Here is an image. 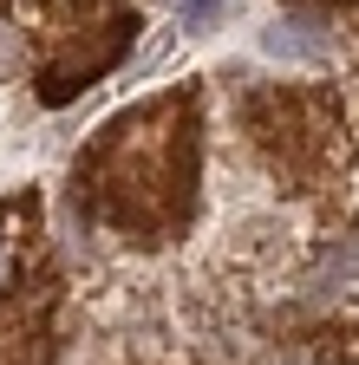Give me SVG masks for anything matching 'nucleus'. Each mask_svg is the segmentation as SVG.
<instances>
[{"mask_svg": "<svg viewBox=\"0 0 359 365\" xmlns=\"http://www.w3.org/2000/svg\"><path fill=\"white\" fill-rule=\"evenodd\" d=\"M14 281V255H7V242H0V287Z\"/></svg>", "mask_w": 359, "mask_h": 365, "instance_id": "4", "label": "nucleus"}, {"mask_svg": "<svg viewBox=\"0 0 359 365\" xmlns=\"http://www.w3.org/2000/svg\"><path fill=\"white\" fill-rule=\"evenodd\" d=\"M261 46H268V53H281V59H313V53H320V33H307L300 20H288V26H268Z\"/></svg>", "mask_w": 359, "mask_h": 365, "instance_id": "1", "label": "nucleus"}, {"mask_svg": "<svg viewBox=\"0 0 359 365\" xmlns=\"http://www.w3.org/2000/svg\"><path fill=\"white\" fill-rule=\"evenodd\" d=\"M14 66H20V26L0 20V72H14Z\"/></svg>", "mask_w": 359, "mask_h": 365, "instance_id": "3", "label": "nucleus"}, {"mask_svg": "<svg viewBox=\"0 0 359 365\" xmlns=\"http://www.w3.org/2000/svg\"><path fill=\"white\" fill-rule=\"evenodd\" d=\"M229 7H236V0H190V7H183V33H209L216 14H229Z\"/></svg>", "mask_w": 359, "mask_h": 365, "instance_id": "2", "label": "nucleus"}]
</instances>
